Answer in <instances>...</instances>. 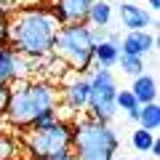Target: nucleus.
<instances>
[{
  "label": "nucleus",
  "mask_w": 160,
  "mask_h": 160,
  "mask_svg": "<svg viewBox=\"0 0 160 160\" xmlns=\"http://www.w3.org/2000/svg\"><path fill=\"white\" fill-rule=\"evenodd\" d=\"M8 96H11V86L0 80V115L6 112V104H8Z\"/></svg>",
  "instance_id": "nucleus-21"
},
{
  "label": "nucleus",
  "mask_w": 160,
  "mask_h": 160,
  "mask_svg": "<svg viewBox=\"0 0 160 160\" xmlns=\"http://www.w3.org/2000/svg\"><path fill=\"white\" fill-rule=\"evenodd\" d=\"M109 22H112V6H109L107 0H93L86 24H91L93 29H104Z\"/></svg>",
  "instance_id": "nucleus-14"
},
{
  "label": "nucleus",
  "mask_w": 160,
  "mask_h": 160,
  "mask_svg": "<svg viewBox=\"0 0 160 160\" xmlns=\"http://www.w3.org/2000/svg\"><path fill=\"white\" fill-rule=\"evenodd\" d=\"M56 104H59V91L53 83H46V80H22L11 91L3 115H6V120L11 126L29 128L35 123V118H40L48 109H56Z\"/></svg>",
  "instance_id": "nucleus-2"
},
{
  "label": "nucleus",
  "mask_w": 160,
  "mask_h": 160,
  "mask_svg": "<svg viewBox=\"0 0 160 160\" xmlns=\"http://www.w3.org/2000/svg\"><path fill=\"white\" fill-rule=\"evenodd\" d=\"M128 91L133 93V99L139 102V107H142V104H152L155 99H158V80H155L152 75L142 72L139 78H133V86L128 88Z\"/></svg>",
  "instance_id": "nucleus-13"
},
{
  "label": "nucleus",
  "mask_w": 160,
  "mask_h": 160,
  "mask_svg": "<svg viewBox=\"0 0 160 160\" xmlns=\"http://www.w3.org/2000/svg\"><path fill=\"white\" fill-rule=\"evenodd\" d=\"M118 67L123 69V75H128V78H139V75L144 72V59H139V56H128V53H120Z\"/></svg>",
  "instance_id": "nucleus-16"
},
{
  "label": "nucleus",
  "mask_w": 160,
  "mask_h": 160,
  "mask_svg": "<svg viewBox=\"0 0 160 160\" xmlns=\"http://www.w3.org/2000/svg\"><path fill=\"white\" fill-rule=\"evenodd\" d=\"M115 93H118V83H115L112 69L96 67L93 75L88 78V112H91V120L109 123L118 115Z\"/></svg>",
  "instance_id": "nucleus-5"
},
{
  "label": "nucleus",
  "mask_w": 160,
  "mask_h": 160,
  "mask_svg": "<svg viewBox=\"0 0 160 160\" xmlns=\"http://www.w3.org/2000/svg\"><path fill=\"white\" fill-rule=\"evenodd\" d=\"M120 149V136L109 123L78 120L72 123V155L75 160H115Z\"/></svg>",
  "instance_id": "nucleus-3"
},
{
  "label": "nucleus",
  "mask_w": 160,
  "mask_h": 160,
  "mask_svg": "<svg viewBox=\"0 0 160 160\" xmlns=\"http://www.w3.org/2000/svg\"><path fill=\"white\" fill-rule=\"evenodd\" d=\"M133 160H144V158H133Z\"/></svg>",
  "instance_id": "nucleus-25"
},
{
  "label": "nucleus",
  "mask_w": 160,
  "mask_h": 160,
  "mask_svg": "<svg viewBox=\"0 0 160 160\" xmlns=\"http://www.w3.org/2000/svg\"><path fill=\"white\" fill-rule=\"evenodd\" d=\"M59 99H62V104L67 109H72V112H83V109H88V78H72L64 83V88L59 91Z\"/></svg>",
  "instance_id": "nucleus-9"
},
{
  "label": "nucleus",
  "mask_w": 160,
  "mask_h": 160,
  "mask_svg": "<svg viewBox=\"0 0 160 160\" xmlns=\"http://www.w3.org/2000/svg\"><path fill=\"white\" fill-rule=\"evenodd\" d=\"M59 22L48 8H22L8 19V43L16 53L40 62L51 56Z\"/></svg>",
  "instance_id": "nucleus-1"
},
{
  "label": "nucleus",
  "mask_w": 160,
  "mask_h": 160,
  "mask_svg": "<svg viewBox=\"0 0 160 160\" xmlns=\"http://www.w3.org/2000/svg\"><path fill=\"white\" fill-rule=\"evenodd\" d=\"M136 123H139V128H144V131H149V133L158 131V128H160V107H158V102L142 104V107H139Z\"/></svg>",
  "instance_id": "nucleus-15"
},
{
  "label": "nucleus",
  "mask_w": 160,
  "mask_h": 160,
  "mask_svg": "<svg viewBox=\"0 0 160 160\" xmlns=\"http://www.w3.org/2000/svg\"><path fill=\"white\" fill-rule=\"evenodd\" d=\"M91 3L93 0H53V6L48 11L53 13L59 27H64V24H86Z\"/></svg>",
  "instance_id": "nucleus-7"
},
{
  "label": "nucleus",
  "mask_w": 160,
  "mask_h": 160,
  "mask_svg": "<svg viewBox=\"0 0 160 160\" xmlns=\"http://www.w3.org/2000/svg\"><path fill=\"white\" fill-rule=\"evenodd\" d=\"M115 107H118V112L120 109L123 112H131V109H139V102L133 99L131 91H120L118 88V93H115Z\"/></svg>",
  "instance_id": "nucleus-18"
},
{
  "label": "nucleus",
  "mask_w": 160,
  "mask_h": 160,
  "mask_svg": "<svg viewBox=\"0 0 160 160\" xmlns=\"http://www.w3.org/2000/svg\"><path fill=\"white\" fill-rule=\"evenodd\" d=\"M102 38V29H93L88 24H64L59 27L56 40H53V56H59L64 64L75 69V72H86L93 64V46Z\"/></svg>",
  "instance_id": "nucleus-4"
},
{
  "label": "nucleus",
  "mask_w": 160,
  "mask_h": 160,
  "mask_svg": "<svg viewBox=\"0 0 160 160\" xmlns=\"http://www.w3.org/2000/svg\"><path fill=\"white\" fill-rule=\"evenodd\" d=\"M56 120H59V112H56V109H48V112H43L40 118H35V123H32L29 128H32V131H40V128H48V126H53Z\"/></svg>",
  "instance_id": "nucleus-19"
},
{
  "label": "nucleus",
  "mask_w": 160,
  "mask_h": 160,
  "mask_svg": "<svg viewBox=\"0 0 160 160\" xmlns=\"http://www.w3.org/2000/svg\"><path fill=\"white\" fill-rule=\"evenodd\" d=\"M147 3H149V11H158L160 8V0H147Z\"/></svg>",
  "instance_id": "nucleus-24"
},
{
  "label": "nucleus",
  "mask_w": 160,
  "mask_h": 160,
  "mask_svg": "<svg viewBox=\"0 0 160 160\" xmlns=\"http://www.w3.org/2000/svg\"><path fill=\"white\" fill-rule=\"evenodd\" d=\"M152 142H155V133L144 131V128H136V131L131 133V144H133V149H136V152H149Z\"/></svg>",
  "instance_id": "nucleus-17"
},
{
  "label": "nucleus",
  "mask_w": 160,
  "mask_h": 160,
  "mask_svg": "<svg viewBox=\"0 0 160 160\" xmlns=\"http://www.w3.org/2000/svg\"><path fill=\"white\" fill-rule=\"evenodd\" d=\"M155 46H158V40H155V35L147 32V29H139V32H126V38L120 40V53H128V56L144 59Z\"/></svg>",
  "instance_id": "nucleus-11"
},
{
  "label": "nucleus",
  "mask_w": 160,
  "mask_h": 160,
  "mask_svg": "<svg viewBox=\"0 0 160 160\" xmlns=\"http://www.w3.org/2000/svg\"><path fill=\"white\" fill-rule=\"evenodd\" d=\"M118 59H120V35H109V38L99 40L93 46V62H96V67L112 69V67H118Z\"/></svg>",
  "instance_id": "nucleus-12"
},
{
  "label": "nucleus",
  "mask_w": 160,
  "mask_h": 160,
  "mask_svg": "<svg viewBox=\"0 0 160 160\" xmlns=\"http://www.w3.org/2000/svg\"><path fill=\"white\" fill-rule=\"evenodd\" d=\"M29 62L32 59L16 53L11 46H0V80L3 83H16V80H24L29 72Z\"/></svg>",
  "instance_id": "nucleus-8"
},
{
  "label": "nucleus",
  "mask_w": 160,
  "mask_h": 160,
  "mask_svg": "<svg viewBox=\"0 0 160 160\" xmlns=\"http://www.w3.org/2000/svg\"><path fill=\"white\" fill-rule=\"evenodd\" d=\"M29 155L35 160L38 158H48V155H59V152H69L72 149V123L59 118L53 126L40 128V131H29L24 136Z\"/></svg>",
  "instance_id": "nucleus-6"
},
{
  "label": "nucleus",
  "mask_w": 160,
  "mask_h": 160,
  "mask_svg": "<svg viewBox=\"0 0 160 160\" xmlns=\"http://www.w3.org/2000/svg\"><path fill=\"white\" fill-rule=\"evenodd\" d=\"M6 43H8V16L0 13V46H6Z\"/></svg>",
  "instance_id": "nucleus-22"
},
{
  "label": "nucleus",
  "mask_w": 160,
  "mask_h": 160,
  "mask_svg": "<svg viewBox=\"0 0 160 160\" xmlns=\"http://www.w3.org/2000/svg\"><path fill=\"white\" fill-rule=\"evenodd\" d=\"M16 155V144L11 136H0V160H11Z\"/></svg>",
  "instance_id": "nucleus-20"
},
{
  "label": "nucleus",
  "mask_w": 160,
  "mask_h": 160,
  "mask_svg": "<svg viewBox=\"0 0 160 160\" xmlns=\"http://www.w3.org/2000/svg\"><path fill=\"white\" fill-rule=\"evenodd\" d=\"M38 160H75L72 149L69 152H59V155H48V158H38Z\"/></svg>",
  "instance_id": "nucleus-23"
},
{
  "label": "nucleus",
  "mask_w": 160,
  "mask_h": 160,
  "mask_svg": "<svg viewBox=\"0 0 160 160\" xmlns=\"http://www.w3.org/2000/svg\"><path fill=\"white\" fill-rule=\"evenodd\" d=\"M118 13H120V24H123L128 32H139V29L152 27V16H149V11L142 8V6H136V3H131V0L120 3Z\"/></svg>",
  "instance_id": "nucleus-10"
}]
</instances>
